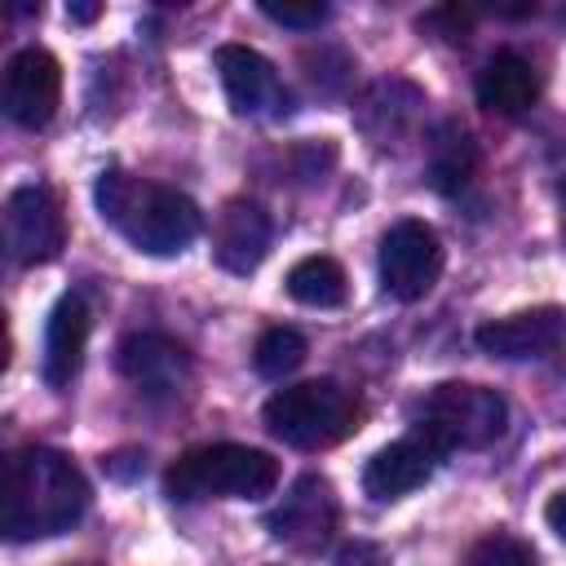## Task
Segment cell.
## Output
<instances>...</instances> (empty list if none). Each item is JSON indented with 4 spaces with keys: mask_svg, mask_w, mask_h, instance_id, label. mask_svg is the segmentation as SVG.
Returning <instances> with one entry per match:
<instances>
[{
    "mask_svg": "<svg viewBox=\"0 0 566 566\" xmlns=\"http://www.w3.org/2000/svg\"><path fill=\"white\" fill-rule=\"evenodd\" d=\"M88 327H93V314H88V301L80 292L62 296L49 314V327H44V380L53 389H66L84 363V345H88Z\"/></svg>",
    "mask_w": 566,
    "mask_h": 566,
    "instance_id": "9a60e30c",
    "label": "cell"
},
{
    "mask_svg": "<svg viewBox=\"0 0 566 566\" xmlns=\"http://www.w3.org/2000/svg\"><path fill=\"white\" fill-rule=\"evenodd\" d=\"M4 248L18 265H44L66 248V217L49 186H18L4 199Z\"/></svg>",
    "mask_w": 566,
    "mask_h": 566,
    "instance_id": "8992f818",
    "label": "cell"
},
{
    "mask_svg": "<svg viewBox=\"0 0 566 566\" xmlns=\"http://www.w3.org/2000/svg\"><path fill=\"white\" fill-rule=\"evenodd\" d=\"M102 221L146 256H172L199 234V208L190 195L146 181L128 168H106L93 186Z\"/></svg>",
    "mask_w": 566,
    "mask_h": 566,
    "instance_id": "7a4b0ae2",
    "label": "cell"
},
{
    "mask_svg": "<svg viewBox=\"0 0 566 566\" xmlns=\"http://www.w3.org/2000/svg\"><path fill=\"white\" fill-rule=\"evenodd\" d=\"M88 509V482L71 455L53 447H22L4 464L0 526L9 539H49L71 531Z\"/></svg>",
    "mask_w": 566,
    "mask_h": 566,
    "instance_id": "6da1fadb",
    "label": "cell"
},
{
    "mask_svg": "<svg viewBox=\"0 0 566 566\" xmlns=\"http://www.w3.org/2000/svg\"><path fill=\"white\" fill-rule=\"evenodd\" d=\"M478 172V146L460 124H442L429 142V181L442 195H460Z\"/></svg>",
    "mask_w": 566,
    "mask_h": 566,
    "instance_id": "e0dca14e",
    "label": "cell"
},
{
    "mask_svg": "<svg viewBox=\"0 0 566 566\" xmlns=\"http://www.w3.org/2000/svg\"><path fill=\"white\" fill-rule=\"evenodd\" d=\"M544 517H548V526L557 531V539H566V491H557V495L548 500V509H544Z\"/></svg>",
    "mask_w": 566,
    "mask_h": 566,
    "instance_id": "cb8c5ba5",
    "label": "cell"
},
{
    "mask_svg": "<svg viewBox=\"0 0 566 566\" xmlns=\"http://www.w3.org/2000/svg\"><path fill=\"white\" fill-rule=\"evenodd\" d=\"M469 566H535V548L509 531H491L473 544Z\"/></svg>",
    "mask_w": 566,
    "mask_h": 566,
    "instance_id": "ffe728a7",
    "label": "cell"
},
{
    "mask_svg": "<svg viewBox=\"0 0 566 566\" xmlns=\"http://www.w3.org/2000/svg\"><path fill=\"white\" fill-rule=\"evenodd\" d=\"M212 62H217L221 88H226V97L239 115H283L287 111V88H283L274 62L261 57L256 49L221 44Z\"/></svg>",
    "mask_w": 566,
    "mask_h": 566,
    "instance_id": "7c38bea8",
    "label": "cell"
},
{
    "mask_svg": "<svg viewBox=\"0 0 566 566\" xmlns=\"http://www.w3.org/2000/svg\"><path fill=\"white\" fill-rule=\"evenodd\" d=\"M336 517H340V504H336V491L327 478L318 473H305L292 482V491L270 509L265 526L279 544L296 548V553H318L327 548L332 531H336Z\"/></svg>",
    "mask_w": 566,
    "mask_h": 566,
    "instance_id": "ba28073f",
    "label": "cell"
},
{
    "mask_svg": "<svg viewBox=\"0 0 566 566\" xmlns=\"http://www.w3.org/2000/svg\"><path fill=\"white\" fill-rule=\"evenodd\" d=\"M562 234H566V190H562Z\"/></svg>",
    "mask_w": 566,
    "mask_h": 566,
    "instance_id": "484cf974",
    "label": "cell"
},
{
    "mask_svg": "<svg viewBox=\"0 0 566 566\" xmlns=\"http://www.w3.org/2000/svg\"><path fill=\"white\" fill-rule=\"evenodd\" d=\"M119 371L128 376V385H137V394L146 398H177L190 389L195 363L186 354V345H177L164 332H137L119 345Z\"/></svg>",
    "mask_w": 566,
    "mask_h": 566,
    "instance_id": "30bf717a",
    "label": "cell"
},
{
    "mask_svg": "<svg viewBox=\"0 0 566 566\" xmlns=\"http://www.w3.org/2000/svg\"><path fill=\"white\" fill-rule=\"evenodd\" d=\"M4 115L22 128H44L62 102V66L49 49L27 44L4 66Z\"/></svg>",
    "mask_w": 566,
    "mask_h": 566,
    "instance_id": "9c48e42d",
    "label": "cell"
},
{
    "mask_svg": "<svg viewBox=\"0 0 566 566\" xmlns=\"http://www.w3.org/2000/svg\"><path fill=\"white\" fill-rule=\"evenodd\" d=\"M261 13L279 27H296V31H314L327 22V4H274V0H265Z\"/></svg>",
    "mask_w": 566,
    "mask_h": 566,
    "instance_id": "44dd1931",
    "label": "cell"
},
{
    "mask_svg": "<svg viewBox=\"0 0 566 566\" xmlns=\"http://www.w3.org/2000/svg\"><path fill=\"white\" fill-rule=\"evenodd\" d=\"M509 424V402L469 380L433 385L416 407V433H424L442 455L447 451H482Z\"/></svg>",
    "mask_w": 566,
    "mask_h": 566,
    "instance_id": "5b68a950",
    "label": "cell"
},
{
    "mask_svg": "<svg viewBox=\"0 0 566 566\" xmlns=\"http://www.w3.org/2000/svg\"><path fill=\"white\" fill-rule=\"evenodd\" d=\"M478 349L504 363L517 358H544L566 340V310L562 305H535V310H517L509 318H491L473 332Z\"/></svg>",
    "mask_w": 566,
    "mask_h": 566,
    "instance_id": "8fae6325",
    "label": "cell"
},
{
    "mask_svg": "<svg viewBox=\"0 0 566 566\" xmlns=\"http://www.w3.org/2000/svg\"><path fill=\"white\" fill-rule=\"evenodd\" d=\"M336 566H389V553L371 539H349L340 553H336Z\"/></svg>",
    "mask_w": 566,
    "mask_h": 566,
    "instance_id": "7402d4cb",
    "label": "cell"
},
{
    "mask_svg": "<svg viewBox=\"0 0 566 566\" xmlns=\"http://www.w3.org/2000/svg\"><path fill=\"white\" fill-rule=\"evenodd\" d=\"M252 363H256L261 376L283 380L287 371H296L305 363V336L292 332V327H265L256 349H252Z\"/></svg>",
    "mask_w": 566,
    "mask_h": 566,
    "instance_id": "d6986e66",
    "label": "cell"
},
{
    "mask_svg": "<svg viewBox=\"0 0 566 566\" xmlns=\"http://www.w3.org/2000/svg\"><path fill=\"white\" fill-rule=\"evenodd\" d=\"M287 292H292V301H301L310 310H336V305H345L349 283H345L340 261H332V256H301L287 270Z\"/></svg>",
    "mask_w": 566,
    "mask_h": 566,
    "instance_id": "ac0fdd59",
    "label": "cell"
},
{
    "mask_svg": "<svg viewBox=\"0 0 566 566\" xmlns=\"http://www.w3.org/2000/svg\"><path fill=\"white\" fill-rule=\"evenodd\" d=\"M66 13H71L75 22H93V18H97V4H71Z\"/></svg>",
    "mask_w": 566,
    "mask_h": 566,
    "instance_id": "d4e9b609",
    "label": "cell"
},
{
    "mask_svg": "<svg viewBox=\"0 0 566 566\" xmlns=\"http://www.w3.org/2000/svg\"><path fill=\"white\" fill-rule=\"evenodd\" d=\"M261 416L279 442L296 451H323V447L345 442L358 429L363 402L340 380H301V385L270 394Z\"/></svg>",
    "mask_w": 566,
    "mask_h": 566,
    "instance_id": "277c9868",
    "label": "cell"
},
{
    "mask_svg": "<svg viewBox=\"0 0 566 566\" xmlns=\"http://www.w3.org/2000/svg\"><path fill=\"white\" fill-rule=\"evenodd\" d=\"M438 460H442V451H438L424 433H407V438L380 447V451L367 460V469H363V491H367L376 504H394V500L411 495L416 486H424L429 473L438 469Z\"/></svg>",
    "mask_w": 566,
    "mask_h": 566,
    "instance_id": "4fadbf2b",
    "label": "cell"
},
{
    "mask_svg": "<svg viewBox=\"0 0 566 566\" xmlns=\"http://www.w3.org/2000/svg\"><path fill=\"white\" fill-rule=\"evenodd\" d=\"M442 274V239L424 221H394L380 239V287L394 301H420Z\"/></svg>",
    "mask_w": 566,
    "mask_h": 566,
    "instance_id": "52a82bcc",
    "label": "cell"
},
{
    "mask_svg": "<svg viewBox=\"0 0 566 566\" xmlns=\"http://www.w3.org/2000/svg\"><path fill=\"white\" fill-rule=\"evenodd\" d=\"M539 97V71L531 66V57L513 53V49H500L486 57V66L478 71V102L491 111V115H526Z\"/></svg>",
    "mask_w": 566,
    "mask_h": 566,
    "instance_id": "2e32d148",
    "label": "cell"
},
{
    "mask_svg": "<svg viewBox=\"0 0 566 566\" xmlns=\"http://www.w3.org/2000/svg\"><path fill=\"white\" fill-rule=\"evenodd\" d=\"M469 9H460V4H451V9H433L429 18H420V27H442V35L447 40H464V31H469Z\"/></svg>",
    "mask_w": 566,
    "mask_h": 566,
    "instance_id": "603a6c76",
    "label": "cell"
},
{
    "mask_svg": "<svg viewBox=\"0 0 566 566\" xmlns=\"http://www.w3.org/2000/svg\"><path fill=\"white\" fill-rule=\"evenodd\" d=\"M265 252H270V217L248 199H230L212 226L217 265L230 274H252L265 261Z\"/></svg>",
    "mask_w": 566,
    "mask_h": 566,
    "instance_id": "5bb4252c",
    "label": "cell"
},
{
    "mask_svg": "<svg viewBox=\"0 0 566 566\" xmlns=\"http://www.w3.org/2000/svg\"><path fill=\"white\" fill-rule=\"evenodd\" d=\"M279 482V460L256 447L239 442H212V447H190L181 451L168 473L164 491L177 504H199V500H261Z\"/></svg>",
    "mask_w": 566,
    "mask_h": 566,
    "instance_id": "3957f363",
    "label": "cell"
}]
</instances>
